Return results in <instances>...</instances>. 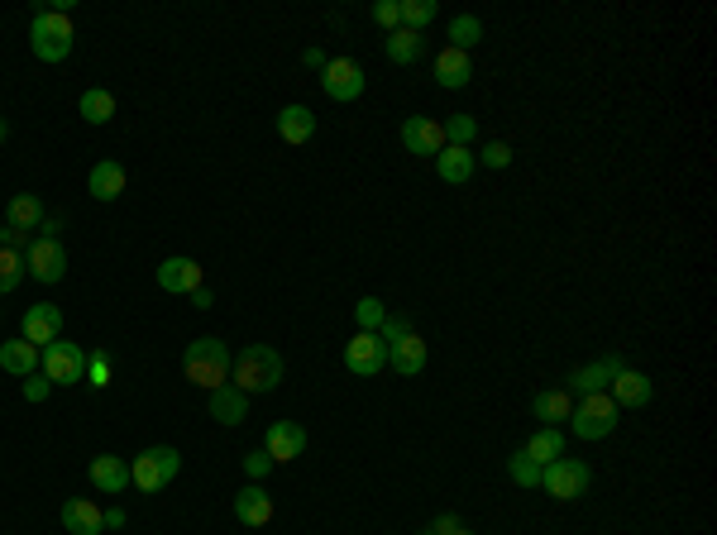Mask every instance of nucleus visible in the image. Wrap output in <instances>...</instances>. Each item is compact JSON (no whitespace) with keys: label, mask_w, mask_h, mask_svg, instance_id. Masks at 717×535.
<instances>
[{"label":"nucleus","mask_w":717,"mask_h":535,"mask_svg":"<svg viewBox=\"0 0 717 535\" xmlns=\"http://www.w3.org/2000/svg\"><path fill=\"white\" fill-rule=\"evenodd\" d=\"M182 373H187V383L206 387V392H216V387L230 383V344L216 340V335H201V340L187 344V354H182Z\"/></svg>","instance_id":"nucleus-1"},{"label":"nucleus","mask_w":717,"mask_h":535,"mask_svg":"<svg viewBox=\"0 0 717 535\" xmlns=\"http://www.w3.org/2000/svg\"><path fill=\"white\" fill-rule=\"evenodd\" d=\"M235 387L244 397H254V392H273V387L283 383V354L278 349H268V344H244L235 354Z\"/></svg>","instance_id":"nucleus-2"},{"label":"nucleus","mask_w":717,"mask_h":535,"mask_svg":"<svg viewBox=\"0 0 717 535\" xmlns=\"http://www.w3.org/2000/svg\"><path fill=\"white\" fill-rule=\"evenodd\" d=\"M72 43H77V29H72L67 15H58V10H34L29 48H34L39 63H63L67 53H72Z\"/></svg>","instance_id":"nucleus-3"},{"label":"nucleus","mask_w":717,"mask_h":535,"mask_svg":"<svg viewBox=\"0 0 717 535\" xmlns=\"http://www.w3.org/2000/svg\"><path fill=\"white\" fill-rule=\"evenodd\" d=\"M39 364H44V378L53 387H72V383H87V349L77 340H58L39 349Z\"/></svg>","instance_id":"nucleus-4"},{"label":"nucleus","mask_w":717,"mask_h":535,"mask_svg":"<svg viewBox=\"0 0 717 535\" xmlns=\"http://www.w3.org/2000/svg\"><path fill=\"white\" fill-rule=\"evenodd\" d=\"M177 469H182V454H177L173 445H153V450H144L139 459H130V483L139 493H163L177 478Z\"/></svg>","instance_id":"nucleus-5"},{"label":"nucleus","mask_w":717,"mask_h":535,"mask_svg":"<svg viewBox=\"0 0 717 535\" xmlns=\"http://www.w3.org/2000/svg\"><path fill=\"white\" fill-rule=\"evenodd\" d=\"M541 488L555 502H574V497L588 493V464L584 459H550V464H541Z\"/></svg>","instance_id":"nucleus-6"},{"label":"nucleus","mask_w":717,"mask_h":535,"mask_svg":"<svg viewBox=\"0 0 717 535\" xmlns=\"http://www.w3.org/2000/svg\"><path fill=\"white\" fill-rule=\"evenodd\" d=\"M569 426H574L579 440H603V435H612V426H617V402H612L608 392H588L584 402L574 407Z\"/></svg>","instance_id":"nucleus-7"},{"label":"nucleus","mask_w":717,"mask_h":535,"mask_svg":"<svg viewBox=\"0 0 717 535\" xmlns=\"http://www.w3.org/2000/svg\"><path fill=\"white\" fill-rule=\"evenodd\" d=\"M383 364H388V344L378 340V335H369V330H359V335L345 344V368L354 378H378Z\"/></svg>","instance_id":"nucleus-8"},{"label":"nucleus","mask_w":717,"mask_h":535,"mask_svg":"<svg viewBox=\"0 0 717 535\" xmlns=\"http://www.w3.org/2000/svg\"><path fill=\"white\" fill-rule=\"evenodd\" d=\"M24 273L29 278H39V282H63V273H67V249L58 244V239H34L29 244V254H24Z\"/></svg>","instance_id":"nucleus-9"},{"label":"nucleus","mask_w":717,"mask_h":535,"mask_svg":"<svg viewBox=\"0 0 717 535\" xmlns=\"http://www.w3.org/2000/svg\"><path fill=\"white\" fill-rule=\"evenodd\" d=\"M321 86H326L330 101H359L364 96V67L354 58H330L326 72H321Z\"/></svg>","instance_id":"nucleus-10"},{"label":"nucleus","mask_w":717,"mask_h":535,"mask_svg":"<svg viewBox=\"0 0 717 535\" xmlns=\"http://www.w3.org/2000/svg\"><path fill=\"white\" fill-rule=\"evenodd\" d=\"M402 144L416 158H435V153L445 149V129L431 115H412V120H402Z\"/></svg>","instance_id":"nucleus-11"},{"label":"nucleus","mask_w":717,"mask_h":535,"mask_svg":"<svg viewBox=\"0 0 717 535\" xmlns=\"http://www.w3.org/2000/svg\"><path fill=\"white\" fill-rule=\"evenodd\" d=\"M63 335V311L53 306V301H39V306H29L24 311V340L34 344V349H44Z\"/></svg>","instance_id":"nucleus-12"},{"label":"nucleus","mask_w":717,"mask_h":535,"mask_svg":"<svg viewBox=\"0 0 717 535\" xmlns=\"http://www.w3.org/2000/svg\"><path fill=\"white\" fill-rule=\"evenodd\" d=\"M87 473H91V488L106 493V497H120L125 488H130V464L115 459V454H96Z\"/></svg>","instance_id":"nucleus-13"},{"label":"nucleus","mask_w":717,"mask_h":535,"mask_svg":"<svg viewBox=\"0 0 717 535\" xmlns=\"http://www.w3.org/2000/svg\"><path fill=\"white\" fill-rule=\"evenodd\" d=\"M268 459L273 464H287V459H302V450H306V430L297 426V421H273L268 426Z\"/></svg>","instance_id":"nucleus-14"},{"label":"nucleus","mask_w":717,"mask_h":535,"mask_svg":"<svg viewBox=\"0 0 717 535\" xmlns=\"http://www.w3.org/2000/svg\"><path fill=\"white\" fill-rule=\"evenodd\" d=\"M158 287L192 297L196 287H201V263H196V258H163V263H158Z\"/></svg>","instance_id":"nucleus-15"},{"label":"nucleus","mask_w":717,"mask_h":535,"mask_svg":"<svg viewBox=\"0 0 717 535\" xmlns=\"http://www.w3.org/2000/svg\"><path fill=\"white\" fill-rule=\"evenodd\" d=\"M63 526L67 535H101L106 521H101V507L91 497H67L63 502Z\"/></svg>","instance_id":"nucleus-16"},{"label":"nucleus","mask_w":717,"mask_h":535,"mask_svg":"<svg viewBox=\"0 0 717 535\" xmlns=\"http://www.w3.org/2000/svg\"><path fill=\"white\" fill-rule=\"evenodd\" d=\"M478 158L469 149H459V144H445V149L435 153V172H440V182H450V187H464L469 177H474Z\"/></svg>","instance_id":"nucleus-17"},{"label":"nucleus","mask_w":717,"mask_h":535,"mask_svg":"<svg viewBox=\"0 0 717 535\" xmlns=\"http://www.w3.org/2000/svg\"><path fill=\"white\" fill-rule=\"evenodd\" d=\"M608 387H612L608 397L617 402V407H646V402H651V378L636 373V368H622Z\"/></svg>","instance_id":"nucleus-18"},{"label":"nucleus","mask_w":717,"mask_h":535,"mask_svg":"<svg viewBox=\"0 0 717 535\" xmlns=\"http://www.w3.org/2000/svg\"><path fill=\"white\" fill-rule=\"evenodd\" d=\"M622 368H627V359H622V354H608V359H598L593 368H579L569 383H574V392H584V397L588 392H608V383L622 373Z\"/></svg>","instance_id":"nucleus-19"},{"label":"nucleus","mask_w":717,"mask_h":535,"mask_svg":"<svg viewBox=\"0 0 717 535\" xmlns=\"http://www.w3.org/2000/svg\"><path fill=\"white\" fill-rule=\"evenodd\" d=\"M235 516L244 521V526H268V521H273V497L263 493L259 483L239 488L235 493Z\"/></svg>","instance_id":"nucleus-20"},{"label":"nucleus","mask_w":717,"mask_h":535,"mask_svg":"<svg viewBox=\"0 0 717 535\" xmlns=\"http://www.w3.org/2000/svg\"><path fill=\"white\" fill-rule=\"evenodd\" d=\"M206 407H211V416H216L220 426H239V421L249 416V397H244L235 383H225V387L211 392V402H206Z\"/></svg>","instance_id":"nucleus-21"},{"label":"nucleus","mask_w":717,"mask_h":535,"mask_svg":"<svg viewBox=\"0 0 717 535\" xmlns=\"http://www.w3.org/2000/svg\"><path fill=\"white\" fill-rule=\"evenodd\" d=\"M531 416L545 421V426H565L569 416H574V397L560 392V387H550V392H536L531 397Z\"/></svg>","instance_id":"nucleus-22"},{"label":"nucleus","mask_w":717,"mask_h":535,"mask_svg":"<svg viewBox=\"0 0 717 535\" xmlns=\"http://www.w3.org/2000/svg\"><path fill=\"white\" fill-rule=\"evenodd\" d=\"M474 77V63H469V53H459V48H445L440 58H435V82L445 86V91H459V86H469Z\"/></svg>","instance_id":"nucleus-23"},{"label":"nucleus","mask_w":717,"mask_h":535,"mask_svg":"<svg viewBox=\"0 0 717 535\" xmlns=\"http://www.w3.org/2000/svg\"><path fill=\"white\" fill-rule=\"evenodd\" d=\"M0 368L5 373H15V378H29V373H39V349L24 340H5L0 344Z\"/></svg>","instance_id":"nucleus-24"},{"label":"nucleus","mask_w":717,"mask_h":535,"mask_svg":"<svg viewBox=\"0 0 717 535\" xmlns=\"http://www.w3.org/2000/svg\"><path fill=\"white\" fill-rule=\"evenodd\" d=\"M87 192L96 196V201H115V196L125 192V168L115 163V158H106V163H96L87 177Z\"/></svg>","instance_id":"nucleus-25"},{"label":"nucleus","mask_w":717,"mask_h":535,"mask_svg":"<svg viewBox=\"0 0 717 535\" xmlns=\"http://www.w3.org/2000/svg\"><path fill=\"white\" fill-rule=\"evenodd\" d=\"M388 364L402 373V378H416L421 368H426V344H421V335H407V340L388 344Z\"/></svg>","instance_id":"nucleus-26"},{"label":"nucleus","mask_w":717,"mask_h":535,"mask_svg":"<svg viewBox=\"0 0 717 535\" xmlns=\"http://www.w3.org/2000/svg\"><path fill=\"white\" fill-rule=\"evenodd\" d=\"M278 134H283L287 144H306V139L316 134V115H311V106H283L278 110Z\"/></svg>","instance_id":"nucleus-27"},{"label":"nucleus","mask_w":717,"mask_h":535,"mask_svg":"<svg viewBox=\"0 0 717 535\" xmlns=\"http://www.w3.org/2000/svg\"><path fill=\"white\" fill-rule=\"evenodd\" d=\"M522 450L531 454L536 464H550V459H560V454H565V430H560V426H541V430H536V435H531V440L522 445Z\"/></svg>","instance_id":"nucleus-28"},{"label":"nucleus","mask_w":717,"mask_h":535,"mask_svg":"<svg viewBox=\"0 0 717 535\" xmlns=\"http://www.w3.org/2000/svg\"><path fill=\"white\" fill-rule=\"evenodd\" d=\"M383 48H388V58L397 67H407L421 58V34H416V29H392L388 39H383Z\"/></svg>","instance_id":"nucleus-29"},{"label":"nucleus","mask_w":717,"mask_h":535,"mask_svg":"<svg viewBox=\"0 0 717 535\" xmlns=\"http://www.w3.org/2000/svg\"><path fill=\"white\" fill-rule=\"evenodd\" d=\"M82 120L87 125H106L110 115H115V96H110L106 86H91V91H82Z\"/></svg>","instance_id":"nucleus-30"},{"label":"nucleus","mask_w":717,"mask_h":535,"mask_svg":"<svg viewBox=\"0 0 717 535\" xmlns=\"http://www.w3.org/2000/svg\"><path fill=\"white\" fill-rule=\"evenodd\" d=\"M10 225H15V230H24V235H29V230H39V225H44V206H39V196H15V201H10Z\"/></svg>","instance_id":"nucleus-31"},{"label":"nucleus","mask_w":717,"mask_h":535,"mask_svg":"<svg viewBox=\"0 0 717 535\" xmlns=\"http://www.w3.org/2000/svg\"><path fill=\"white\" fill-rule=\"evenodd\" d=\"M478 39H483V24H478V15H455V20H450V48L469 53Z\"/></svg>","instance_id":"nucleus-32"},{"label":"nucleus","mask_w":717,"mask_h":535,"mask_svg":"<svg viewBox=\"0 0 717 535\" xmlns=\"http://www.w3.org/2000/svg\"><path fill=\"white\" fill-rule=\"evenodd\" d=\"M397 10H402V29H416V34L440 15V5H435V0H402Z\"/></svg>","instance_id":"nucleus-33"},{"label":"nucleus","mask_w":717,"mask_h":535,"mask_svg":"<svg viewBox=\"0 0 717 535\" xmlns=\"http://www.w3.org/2000/svg\"><path fill=\"white\" fill-rule=\"evenodd\" d=\"M507 473H512L517 488H536V483H541V464H536L526 450H517L512 459H507Z\"/></svg>","instance_id":"nucleus-34"},{"label":"nucleus","mask_w":717,"mask_h":535,"mask_svg":"<svg viewBox=\"0 0 717 535\" xmlns=\"http://www.w3.org/2000/svg\"><path fill=\"white\" fill-rule=\"evenodd\" d=\"M20 282H24V254L0 249V297H5V292H15Z\"/></svg>","instance_id":"nucleus-35"},{"label":"nucleus","mask_w":717,"mask_h":535,"mask_svg":"<svg viewBox=\"0 0 717 535\" xmlns=\"http://www.w3.org/2000/svg\"><path fill=\"white\" fill-rule=\"evenodd\" d=\"M354 321H359V330L378 335V325L388 321V306H383L378 297H359V306H354Z\"/></svg>","instance_id":"nucleus-36"},{"label":"nucleus","mask_w":717,"mask_h":535,"mask_svg":"<svg viewBox=\"0 0 717 535\" xmlns=\"http://www.w3.org/2000/svg\"><path fill=\"white\" fill-rule=\"evenodd\" d=\"M440 129H445V144H459V149H469V144H474V134H478L474 115H450Z\"/></svg>","instance_id":"nucleus-37"},{"label":"nucleus","mask_w":717,"mask_h":535,"mask_svg":"<svg viewBox=\"0 0 717 535\" xmlns=\"http://www.w3.org/2000/svg\"><path fill=\"white\" fill-rule=\"evenodd\" d=\"M87 383L91 387H106L110 383V354H106V349H96V354L87 359Z\"/></svg>","instance_id":"nucleus-38"},{"label":"nucleus","mask_w":717,"mask_h":535,"mask_svg":"<svg viewBox=\"0 0 717 535\" xmlns=\"http://www.w3.org/2000/svg\"><path fill=\"white\" fill-rule=\"evenodd\" d=\"M407 335H412V321H407V316H388V321L378 325V340L383 344H397V340H407Z\"/></svg>","instance_id":"nucleus-39"},{"label":"nucleus","mask_w":717,"mask_h":535,"mask_svg":"<svg viewBox=\"0 0 717 535\" xmlns=\"http://www.w3.org/2000/svg\"><path fill=\"white\" fill-rule=\"evenodd\" d=\"M373 20L383 24V29H402V10H397V0H378V5H373Z\"/></svg>","instance_id":"nucleus-40"},{"label":"nucleus","mask_w":717,"mask_h":535,"mask_svg":"<svg viewBox=\"0 0 717 535\" xmlns=\"http://www.w3.org/2000/svg\"><path fill=\"white\" fill-rule=\"evenodd\" d=\"M478 158H483L488 168L498 172V168H507V163H512V149H507L502 139H493V144H483V153H478Z\"/></svg>","instance_id":"nucleus-41"},{"label":"nucleus","mask_w":717,"mask_h":535,"mask_svg":"<svg viewBox=\"0 0 717 535\" xmlns=\"http://www.w3.org/2000/svg\"><path fill=\"white\" fill-rule=\"evenodd\" d=\"M48 392H53V383H48L44 373H29V378H24V397H29V402H44Z\"/></svg>","instance_id":"nucleus-42"},{"label":"nucleus","mask_w":717,"mask_h":535,"mask_svg":"<svg viewBox=\"0 0 717 535\" xmlns=\"http://www.w3.org/2000/svg\"><path fill=\"white\" fill-rule=\"evenodd\" d=\"M273 469V459H268V450H254V454H244V473L249 478H263V473Z\"/></svg>","instance_id":"nucleus-43"},{"label":"nucleus","mask_w":717,"mask_h":535,"mask_svg":"<svg viewBox=\"0 0 717 535\" xmlns=\"http://www.w3.org/2000/svg\"><path fill=\"white\" fill-rule=\"evenodd\" d=\"M24 239H29L24 230H15V225H5V230H0V249H15V254H20V249H24Z\"/></svg>","instance_id":"nucleus-44"},{"label":"nucleus","mask_w":717,"mask_h":535,"mask_svg":"<svg viewBox=\"0 0 717 535\" xmlns=\"http://www.w3.org/2000/svg\"><path fill=\"white\" fill-rule=\"evenodd\" d=\"M302 63H306V67H316V72H326V63H330V58L321 53V48H306V53H302Z\"/></svg>","instance_id":"nucleus-45"},{"label":"nucleus","mask_w":717,"mask_h":535,"mask_svg":"<svg viewBox=\"0 0 717 535\" xmlns=\"http://www.w3.org/2000/svg\"><path fill=\"white\" fill-rule=\"evenodd\" d=\"M435 531H440V535H455V531H459V516H450V512L435 516Z\"/></svg>","instance_id":"nucleus-46"},{"label":"nucleus","mask_w":717,"mask_h":535,"mask_svg":"<svg viewBox=\"0 0 717 535\" xmlns=\"http://www.w3.org/2000/svg\"><path fill=\"white\" fill-rule=\"evenodd\" d=\"M101 521H106V531H120V526H125V512L110 507V512H101Z\"/></svg>","instance_id":"nucleus-47"},{"label":"nucleus","mask_w":717,"mask_h":535,"mask_svg":"<svg viewBox=\"0 0 717 535\" xmlns=\"http://www.w3.org/2000/svg\"><path fill=\"white\" fill-rule=\"evenodd\" d=\"M192 306H196V311H206V306H211V292H206V287H196V292H192Z\"/></svg>","instance_id":"nucleus-48"},{"label":"nucleus","mask_w":717,"mask_h":535,"mask_svg":"<svg viewBox=\"0 0 717 535\" xmlns=\"http://www.w3.org/2000/svg\"><path fill=\"white\" fill-rule=\"evenodd\" d=\"M5 134H10V129H5V120H0V144H5Z\"/></svg>","instance_id":"nucleus-49"},{"label":"nucleus","mask_w":717,"mask_h":535,"mask_svg":"<svg viewBox=\"0 0 717 535\" xmlns=\"http://www.w3.org/2000/svg\"><path fill=\"white\" fill-rule=\"evenodd\" d=\"M416 535H440V531H435V526H426V531H416Z\"/></svg>","instance_id":"nucleus-50"},{"label":"nucleus","mask_w":717,"mask_h":535,"mask_svg":"<svg viewBox=\"0 0 717 535\" xmlns=\"http://www.w3.org/2000/svg\"><path fill=\"white\" fill-rule=\"evenodd\" d=\"M455 535H474V531H464V526H459V531H455Z\"/></svg>","instance_id":"nucleus-51"}]
</instances>
